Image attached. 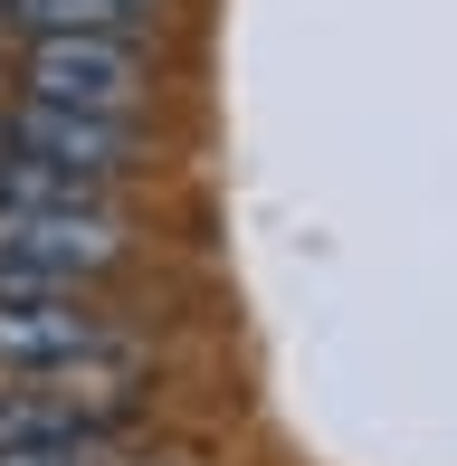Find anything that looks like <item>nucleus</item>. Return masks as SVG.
Here are the masks:
<instances>
[{
	"mask_svg": "<svg viewBox=\"0 0 457 466\" xmlns=\"http://www.w3.org/2000/svg\"><path fill=\"white\" fill-rule=\"evenodd\" d=\"M124 248L115 209H0V295H86Z\"/></svg>",
	"mask_w": 457,
	"mask_h": 466,
	"instance_id": "1",
	"label": "nucleus"
},
{
	"mask_svg": "<svg viewBox=\"0 0 457 466\" xmlns=\"http://www.w3.org/2000/svg\"><path fill=\"white\" fill-rule=\"evenodd\" d=\"M134 371V333L86 295H0V380Z\"/></svg>",
	"mask_w": 457,
	"mask_h": 466,
	"instance_id": "2",
	"label": "nucleus"
},
{
	"mask_svg": "<svg viewBox=\"0 0 457 466\" xmlns=\"http://www.w3.org/2000/svg\"><path fill=\"white\" fill-rule=\"evenodd\" d=\"M143 419L124 371H67V380H0V448H115Z\"/></svg>",
	"mask_w": 457,
	"mask_h": 466,
	"instance_id": "3",
	"label": "nucleus"
},
{
	"mask_svg": "<svg viewBox=\"0 0 457 466\" xmlns=\"http://www.w3.org/2000/svg\"><path fill=\"white\" fill-rule=\"evenodd\" d=\"M19 96L134 124V105H143V38H29V57H19Z\"/></svg>",
	"mask_w": 457,
	"mask_h": 466,
	"instance_id": "4",
	"label": "nucleus"
},
{
	"mask_svg": "<svg viewBox=\"0 0 457 466\" xmlns=\"http://www.w3.org/2000/svg\"><path fill=\"white\" fill-rule=\"evenodd\" d=\"M0 143H19V153H38V162H67V172H86L106 190L134 172V124L124 115H76V105H38V96H10Z\"/></svg>",
	"mask_w": 457,
	"mask_h": 466,
	"instance_id": "5",
	"label": "nucleus"
},
{
	"mask_svg": "<svg viewBox=\"0 0 457 466\" xmlns=\"http://www.w3.org/2000/svg\"><path fill=\"white\" fill-rule=\"evenodd\" d=\"M19 38H143L153 0H0Z\"/></svg>",
	"mask_w": 457,
	"mask_h": 466,
	"instance_id": "6",
	"label": "nucleus"
},
{
	"mask_svg": "<svg viewBox=\"0 0 457 466\" xmlns=\"http://www.w3.org/2000/svg\"><path fill=\"white\" fill-rule=\"evenodd\" d=\"M115 190L106 181H86V172H67V162H38V153H19V143H0V209H106Z\"/></svg>",
	"mask_w": 457,
	"mask_h": 466,
	"instance_id": "7",
	"label": "nucleus"
},
{
	"mask_svg": "<svg viewBox=\"0 0 457 466\" xmlns=\"http://www.w3.org/2000/svg\"><path fill=\"white\" fill-rule=\"evenodd\" d=\"M0 466H106V448H0Z\"/></svg>",
	"mask_w": 457,
	"mask_h": 466,
	"instance_id": "8",
	"label": "nucleus"
}]
</instances>
